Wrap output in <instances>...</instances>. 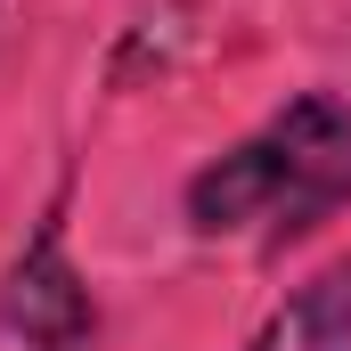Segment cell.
<instances>
[{"label":"cell","instance_id":"1","mask_svg":"<svg viewBox=\"0 0 351 351\" xmlns=\"http://www.w3.org/2000/svg\"><path fill=\"white\" fill-rule=\"evenodd\" d=\"M335 204H351V106L327 90H302L286 114H269L254 139L188 180V221L204 237L262 229V245H286Z\"/></svg>","mask_w":351,"mask_h":351},{"label":"cell","instance_id":"2","mask_svg":"<svg viewBox=\"0 0 351 351\" xmlns=\"http://www.w3.org/2000/svg\"><path fill=\"white\" fill-rule=\"evenodd\" d=\"M90 335H98V302L82 269L66 262L58 221H41V237L16 254L0 286V351H90Z\"/></svg>","mask_w":351,"mask_h":351},{"label":"cell","instance_id":"3","mask_svg":"<svg viewBox=\"0 0 351 351\" xmlns=\"http://www.w3.org/2000/svg\"><path fill=\"white\" fill-rule=\"evenodd\" d=\"M245 351H351V254L327 262V269H311L262 319V335Z\"/></svg>","mask_w":351,"mask_h":351}]
</instances>
